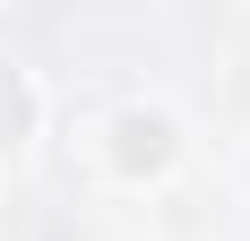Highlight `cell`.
Here are the masks:
<instances>
[{
  "mask_svg": "<svg viewBox=\"0 0 250 241\" xmlns=\"http://www.w3.org/2000/svg\"><path fill=\"white\" fill-rule=\"evenodd\" d=\"M164 155H173V129H164V112H129V120H121V164H129V172H138V164L155 172Z\"/></svg>",
  "mask_w": 250,
  "mask_h": 241,
  "instance_id": "6da1fadb",
  "label": "cell"
}]
</instances>
